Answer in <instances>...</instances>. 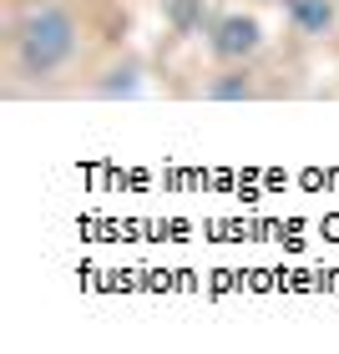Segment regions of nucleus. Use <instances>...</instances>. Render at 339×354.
Listing matches in <instances>:
<instances>
[{"label": "nucleus", "instance_id": "3", "mask_svg": "<svg viewBox=\"0 0 339 354\" xmlns=\"http://www.w3.org/2000/svg\"><path fill=\"white\" fill-rule=\"evenodd\" d=\"M284 21L304 41H324L339 30V0H284Z\"/></svg>", "mask_w": 339, "mask_h": 354}, {"label": "nucleus", "instance_id": "4", "mask_svg": "<svg viewBox=\"0 0 339 354\" xmlns=\"http://www.w3.org/2000/svg\"><path fill=\"white\" fill-rule=\"evenodd\" d=\"M248 96H258L248 66H223L213 82H208V102H248Z\"/></svg>", "mask_w": 339, "mask_h": 354}, {"label": "nucleus", "instance_id": "2", "mask_svg": "<svg viewBox=\"0 0 339 354\" xmlns=\"http://www.w3.org/2000/svg\"><path fill=\"white\" fill-rule=\"evenodd\" d=\"M258 51H264V26H258V15H248V10L218 15L213 30H208V56H213L218 66H248Z\"/></svg>", "mask_w": 339, "mask_h": 354}, {"label": "nucleus", "instance_id": "1", "mask_svg": "<svg viewBox=\"0 0 339 354\" xmlns=\"http://www.w3.org/2000/svg\"><path fill=\"white\" fill-rule=\"evenodd\" d=\"M76 46H82V26H76V15L66 6H56V0H41V6H26L21 21L10 26V56H15V71L21 76H46L66 71Z\"/></svg>", "mask_w": 339, "mask_h": 354}]
</instances>
